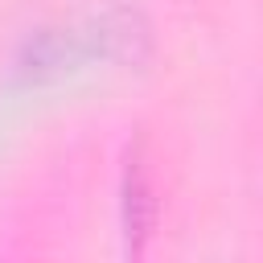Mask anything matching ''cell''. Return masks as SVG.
<instances>
[{"label": "cell", "instance_id": "obj_1", "mask_svg": "<svg viewBox=\"0 0 263 263\" xmlns=\"http://www.w3.org/2000/svg\"><path fill=\"white\" fill-rule=\"evenodd\" d=\"M148 177H144V164L140 160H127V173H123V226H127V247L140 255V242L152 226V197H148Z\"/></svg>", "mask_w": 263, "mask_h": 263}]
</instances>
